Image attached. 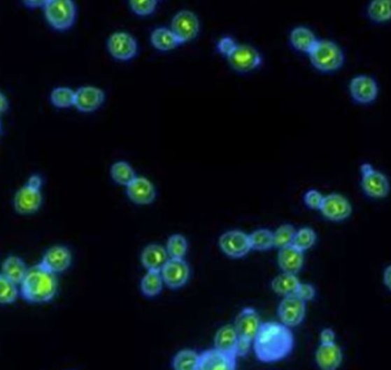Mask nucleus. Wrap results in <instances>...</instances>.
<instances>
[{
    "instance_id": "obj_20",
    "label": "nucleus",
    "mask_w": 391,
    "mask_h": 370,
    "mask_svg": "<svg viewBox=\"0 0 391 370\" xmlns=\"http://www.w3.org/2000/svg\"><path fill=\"white\" fill-rule=\"evenodd\" d=\"M316 364L322 370H336L341 366L342 355L341 348L336 344H320L317 348Z\"/></svg>"
},
{
    "instance_id": "obj_19",
    "label": "nucleus",
    "mask_w": 391,
    "mask_h": 370,
    "mask_svg": "<svg viewBox=\"0 0 391 370\" xmlns=\"http://www.w3.org/2000/svg\"><path fill=\"white\" fill-rule=\"evenodd\" d=\"M71 263L72 254L69 249L62 245H55L46 251L41 263L52 273L57 274L66 272Z\"/></svg>"
},
{
    "instance_id": "obj_48",
    "label": "nucleus",
    "mask_w": 391,
    "mask_h": 370,
    "mask_svg": "<svg viewBox=\"0 0 391 370\" xmlns=\"http://www.w3.org/2000/svg\"><path fill=\"white\" fill-rule=\"evenodd\" d=\"M0 131H1V123H0Z\"/></svg>"
},
{
    "instance_id": "obj_38",
    "label": "nucleus",
    "mask_w": 391,
    "mask_h": 370,
    "mask_svg": "<svg viewBox=\"0 0 391 370\" xmlns=\"http://www.w3.org/2000/svg\"><path fill=\"white\" fill-rule=\"evenodd\" d=\"M129 5L136 15L148 16L156 11L158 3L156 0H133L129 1Z\"/></svg>"
},
{
    "instance_id": "obj_35",
    "label": "nucleus",
    "mask_w": 391,
    "mask_h": 370,
    "mask_svg": "<svg viewBox=\"0 0 391 370\" xmlns=\"http://www.w3.org/2000/svg\"><path fill=\"white\" fill-rule=\"evenodd\" d=\"M295 233H297V231H295L294 227L288 225V224L279 226L273 232V247L283 249L286 248L288 245H293Z\"/></svg>"
},
{
    "instance_id": "obj_1",
    "label": "nucleus",
    "mask_w": 391,
    "mask_h": 370,
    "mask_svg": "<svg viewBox=\"0 0 391 370\" xmlns=\"http://www.w3.org/2000/svg\"><path fill=\"white\" fill-rule=\"evenodd\" d=\"M253 348L259 360L266 364L277 362L291 355L294 336L283 323H262L254 338Z\"/></svg>"
},
{
    "instance_id": "obj_30",
    "label": "nucleus",
    "mask_w": 391,
    "mask_h": 370,
    "mask_svg": "<svg viewBox=\"0 0 391 370\" xmlns=\"http://www.w3.org/2000/svg\"><path fill=\"white\" fill-rule=\"evenodd\" d=\"M199 355L190 348H185L176 353L173 359L174 370H197Z\"/></svg>"
},
{
    "instance_id": "obj_6",
    "label": "nucleus",
    "mask_w": 391,
    "mask_h": 370,
    "mask_svg": "<svg viewBox=\"0 0 391 370\" xmlns=\"http://www.w3.org/2000/svg\"><path fill=\"white\" fill-rule=\"evenodd\" d=\"M108 50L115 60L125 62L138 54V41L129 32H115L108 39Z\"/></svg>"
},
{
    "instance_id": "obj_4",
    "label": "nucleus",
    "mask_w": 391,
    "mask_h": 370,
    "mask_svg": "<svg viewBox=\"0 0 391 370\" xmlns=\"http://www.w3.org/2000/svg\"><path fill=\"white\" fill-rule=\"evenodd\" d=\"M360 186L364 194L376 200L385 198L390 193V182L387 176L369 163L360 165Z\"/></svg>"
},
{
    "instance_id": "obj_11",
    "label": "nucleus",
    "mask_w": 391,
    "mask_h": 370,
    "mask_svg": "<svg viewBox=\"0 0 391 370\" xmlns=\"http://www.w3.org/2000/svg\"><path fill=\"white\" fill-rule=\"evenodd\" d=\"M278 317L288 328L299 326L306 317V303L297 296H286L279 304Z\"/></svg>"
},
{
    "instance_id": "obj_23",
    "label": "nucleus",
    "mask_w": 391,
    "mask_h": 370,
    "mask_svg": "<svg viewBox=\"0 0 391 370\" xmlns=\"http://www.w3.org/2000/svg\"><path fill=\"white\" fill-rule=\"evenodd\" d=\"M238 339H239V336H238L234 324H225V326L221 327L214 336V348L218 351L235 355Z\"/></svg>"
},
{
    "instance_id": "obj_32",
    "label": "nucleus",
    "mask_w": 391,
    "mask_h": 370,
    "mask_svg": "<svg viewBox=\"0 0 391 370\" xmlns=\"http://www.w3.org/2000/svg\"><path fill=\"white\" fill-rule=\"evenodd\" d=\"M250 248L264 251L273 247V233L268 229H257L250 235Z\"/></svg>"
},
{
    "instance_id": "obj_39",
    "label": "nucleus",
    "mask_w": 391,
    "mask_h": 370,
    "mask_svg": "<svg viewBox=\"0 0 391 370\" xmlns=\"http://www.w3.org/2000/svg\"><path fill=\"white\" fill-rule=\"evenodd\" d=\"M322 201H324V196L316 189H310L304 194V203L311 210H320Z\"/></svg>"
},
{
    "instance_id": "obj_47",
    "label": "nucleus",
    "mask_w": 391,
    "mask_h": 370,
    "mask_svg": "<svg viewBox=\"0 0 391 370\" xmlns=\"http://www.w3.org/2000/svg\"><path fill=\"white\" fill-rule=\"evenodd\" d=\"M7 108H8V101H7L6 97L0 92V114L5 113Z\"/></svg>"
},
{
    "instance_id": "obj_43",
    "label": "nucleus",
    "mask_w": 391,
    "mask_h": 370,
    "mask_svg": "<svg viewBox=\"0 0 391 370\" xmlns=\"http://www.w3.org/2000/svg\"><path fill=\"white\" fill-rule=\"evenodd\" d=\"M335 335L334 330L331 329V328H325V329L322 330L320 333V344H333L335 343Z\"/></svg>"
},
{
    "instance_id": "obj_45",
    "label": "nucleus",
    "mask_w": 391,
    "mask_h": 370,
    "mask_svg": "<svg viewBox=\"0 0 391 370\" xmlns=\"http://www.w3.org/2000/svg\"><path fill=\"white\" fill-rule=\"evenodd\" d=\"M383 283L391 292V265H389L383 272Z\"/></svg>"
},
{
    "instance_id": "obj_12",
    "label": "nucleus",
    "mask_w": 391,
    "mask_h": 370,
    "mask_svg": "<svg viewBox=\"0 0 391 370\" xmlns=\"http://www.w3.org/2000/svg\"><path fill=\"white\" fill-rule=\"evenodd\" d=\"M349 92L354 101L367 104L376 100L379 95V86L371 76L360 75L351 79Z\"/></svg>"
},
{
    "instance_id": "obj_25",
    "label": "nucleus",
    "mask_w": 391,
    "mask_h": 370,
    "mask_svg": "<svg viewBox=\"0 0 391 370\" xmlns=\"http://www.w3.org/2000/svg\"><path fill=\"white\" fill-rule=\"evenodd\" d=\"M151 44L162 52H167L178 48L181 44L171 29L158 28L152 32L150 37Z\"/></svg>"
},
{
    "instance_id": "obj_2",
    "label": "nucleus",
    "mask_w": 391,
    "mask_h": 370,
    "mask_svg": "<svg viewBox=\"0 0 391 370\" xmlns=\"http://www.w3.org/2000/svg\"><path fill=\"white\" fill-rule=\"evenodd\" d=\"M21 292L25 301L30 303H48L57 295V274L52 273L41 263H38L29 268L21 283Z\"/></svg>"
},
{
    "instance_id": "obj_37",
    "label": "nucleus",
    "mask_w": 391,
    "mask_h": 370,
    "mask_svg": "<svg viewBox=\"0 0 391 370\" xmlns=\"http://www.w3.org/2000/svg\"><path fill=\"white\" fill-rule=\"evenodd\" d=\"M19 292L15 283L0 274V304H12L17 299Z\"/></svg>"
},
{
    "instance_id": "obj_3",
    "label": "nucleus",
    "mask_w": 391,
    "mask_h": 370,
    "mask_svg": "<svg viewBox=\"0 0 391 370\" xmlns=\"http://www.w3.org/2000/svg\"><path fill=\"white\" fill-rule=\"evenodd\" d=\"M310 62L322 72L340 69L344 63L343 50L332 41H318L309 53Z\"/></svg>"
},
{
    "instance_id": "obj_5",
    "label": "nucleus",
    "mask_w": 391,
    "mask_h": 370,
    "mask_svg": "<svg viewBox=\"0 0 391 370\" xmlns=\"http://www.w3.org/2000/svg\"><path fill=\"white\" fill-rule=\"evenodd\" d=\"M44 12L48 22L57 30H66L75 23L76 6L70 0H48Z\"/></svg>"
},
{
    "instance_id": "obj_21",
    "label": "nucleus",
    "mask_w": 391,
    "mask_h": 370,
    "mask_svg": "<svg viewBox=\"0 0 391 370\" xmlns=\"http://www.w3.org/2000/svg\"><path fill=\"white\" fill-rule=\"evenodd\" d=\"M304 251L295 248L294 245H288L279 250L278 265L283 273L297 275L304 267Z\"/></svg>"
},
{
    "instance_id": "obj_17",
    "label": "nucleus",
    "mask_w": 391,
    "mask_h": 370,
    "mask_svg": "<svg viewBox=\"0 0 391 370\" xmlns=\"http://www.w3.org/2000/svg\"><path fill=\"white\" fill-rule=\"evenodd\" d=\"M41 204H43V195L41 191L25 185L16 191L14 207L20 214H36L41 209Z\"/></svg>"
},
{
    "instance_id": "obj_22",
    "label": "nucleus",
    "mask_w": 391,
    "mask_h": 370,
    "mask_svg": "<svg viewBox=\"0 0 391 370\" xmlns=\"http://www.w3.org/2000/svg\"><path fill=\"white\" fill-rule=\"evenodd\" d=\"M169 261L166 249L159 245H149L141 254V263L147 270L160 272Z\"/></svg>"
},
{
    "instance_id": "obj_14",
    "label": "nucleus",
    "mask_w": 391,
    "mask_h": 370,
    "mask_svg": "<svg viewBox=\"0 0 391 370\" xmlns=\"http://www.w3.org/2000/svg\"><path fill=\"white\" fill-rule=\"evenodd\" d=\"M236 361L235 355L212 348L199 355L197 370H236Z\"/></svg>"
},
{
    "instance_id": "obj_8",
    "label": "nucleus",
    "mask_w": 391,
    "mask_h": 370,
    "mask_svg": "<svg viewBox=\"0 0 391 370\" xmlns=\"http://www.w3.org/2000/svg\"><path fill=\"white\" fill-rule=\"evenodd\" d=\"M320 211L326 219L339 223L348 219L351 216L353 205L343 195L332 193L324 196V201Z\"/></svg>"
},
{
    "instance_id": "obj_44",
    "label": "nucleus",
    "mask_w": 391,
    "mask_h": 370,
    "mask_svg": "<svg viewBox=\"0 0 391 370\" xmlns=\"http://www.w3.org/2000/svg\"><path fill=\"white\" fill-rule=\"evenodd\" d=\"M27 185H28L29 187H31V189L41 191V185H43V179H41V177L36 176L35 174V176L30 177V179H29Z\"/></svg>"
},
{
    "instance_id": "obj_27",
    "label": "nucleus",
    "mask_w": 391,
    "mask_h": 370,
    "mask_svg": "<svg viewBox=\"0 0 391 370\" xmlns=\"http://www.w3.org/2000/svg\"><path fill=\"white\" fill-rule=\"evenodd\" d=\"M300 283V280L294 274L282 273L273 280L271 288L276 294L286 297L295 295Z\"/></svg>"
},
{
    "instance_id": "obj_15",
    "label": "nucleus",
    "mask_w": 391,
    "mask_h": 370,
    "mask_svg": "<svg viewBox=\"0 0 391 370\" xmlns=\"http://www.w3.org/2000/svg\"><path fill=\"white\" fill-rule=\"evenodd\" d=\"M261 324L262 323H261L260 317L257 310L254 308H246L238 313L234 327H235L239 338L253 342L257 331L260 329Z\"/></svg>"
},
{
    "instance_id": "obj_16",
    "label": "nucleus",
    "mask_w": 391,
    "mask_h": 370,
    "mask_svg": "<svg viewBox=\"0 0 391 370\" xmlns=\"http://www.w3.org/2000/svg\"><path fill=\"white\" fill-rule=\"evenodd\" d=\"M104 92L95 86H83L75 91V106L82 113H92L102 106Z\"/></svg>"
},
{
    "instance_id": "obj_18",
    "label": "nucleus",
    "mask_w": 391,
    "mask_h": 370,
    "mask_svg": "<svg viewBox=\"0 0 391 370\" xmlns=\"http://www.w3.org/2000/svg\"><path fill=\"white\" fill-rule=\"evenodd\" d=\"M126 193L129 200L138 205H148L152 203L156 198V189L154 184L144 177H136L126 187Z\"/></svg>"
},
{
    "instance_id": "obj_29",
    "label": "nucleus",
    "mask_w": 391,
    "mask_h": 370,
    "mask_svg": "<svg viewBox=\"0 0 391 370\" xmlns=\"http://www.w3.org/2000/svg\"><path fill=\"white\" fill-rule=\"evenodd\" d=\"M367 15L376 23L390 21L391 0H373L367 7Z\"/></svg>"
},
{
    "instance_id": "obj_31",
    "label": "nucleus",
    "mask_w": 391,
    "mask_h": 370,
    "mask_svg": "<svg viewBox=\"0 0 391 370\" xmlns=\"http://www.w3.org/2000/svg\"><path fill=\"white\" fill-rule=\"evenodd\" d=\"M110 174L113 181L118 185L127 186L136 178L134 170L126 162H116L110 169Z\"/></svg>"
},
{
    "instance_id": "obj_13",
    "label": "nucleus",
    "mask_w": 391,
    "mask_h": 370,
    "mask_svg": "<svg viewBox=\"0 0 391 370\" xmlns=\"http://www.w3.org/2000/svg\"><path fill=\"white\" fill-rule=\"evenodd\" d=\"M164 285L169 288L178 289L188 282L190 268L183 259H169L163 270H160Z\"/></svg>"
},
{
    "instance_id": "obj_33",
    "label": "nucleus",
    "mask_w": 391,
    "mask_h": 370,
    "mask_svg": "<svg viewBox=\"0 0 391 370\" xmlns=\"http://www.w3.org/2000/svg\"><path fill=\"white\" fill-rule=\"evenodd\" d=\"M187 250H188V242L181 234H174L167 241V254L173 259H183Z\"/></svg>"
},
{
    "instance_id": "obj_24",
    "label": "nucleus",
    "mask_w": 391,
    "mask_h": 370,
    "mask_svg": "<svg viewBox=\"0 0 391 370\" xmlns=\"http://www.w3.org/2000/svg\"><path fill=\"white\" fill-rule=\"evenodd\" d=\"M290 41L295 50L308 54L313 50L318 41L315 34L306 27H297L293 29L290 36Z\"/></svg>"
},
{
    "instance_id": "obj_46",
    "label": "nucleus",
    "mask_w": 391,
    "mask_h": 370,
    "mask_svg": "<svg viewBox=\"0 0 391 370\" xmlns=\"http://www.w3.org/2000/svg\"><path fill=\"white\" fill-rule=\"evenodd\" d=\"M48 1L45 0H28V1H24L25 6L30 7V8H38V7H45Z\"/></svg>"
},
{
    "instance_id": "obj_28",
    "label": "nucleus",
    "mask_w": 391,
    "mask_h": 370,
    "mask_svg": "<svg viewBox=\"0 0 391 370\" xmlns=\"http://www.w3.org/2000/svg\"><path fill=\"white\" fill-rule=\"evenodd\" d=\"M164 281L160 272L148 270L141 280V292L147 297L159 295L163 290Z\"/></svg>"
},
{
    "instance_id": "obj_41",
    "label": "nucleus",
    "mask_w": 391,
    "mask_h": 370,
    "mask_svg": "<svg viewBox=\"0 0 391 370\" xmlns=\"http://www.w3.org/2000/svg\"><path fill=\"white\" fill-rule=\"evenodd\" d=\"M236 48H237V44H236L235 41L230 37L222 38V39H220L219 43H218V50L227 57L234 52Z\"/></svg>"
},
{
    "instance_id": "obj_7",
    "label": "nucleus",
    "mask_w": 391,
    "mask_h": 370,
    "mask_svg": "<svg viewBox=\"0 0 391 370\" xmlns=\"http://www.w3.org/2000/svg\"><path fill=\"white\" fill-rule=\"evenodd\" d=\"M171 30L176 36L178 41L183 44L194 41V38L197 37L201 30V25L194 13L181 11L173 18Z\"/></svg>"
},
{
    "instance_id": "obj_10",
    "label": "nucleus",
    "mask_w": 391,
    "mask_h": 370,
    "mask_svg": "<svg viewBox=\"0 0 391 370\" xmlns=\"http://www.w3.org/2000/svg\"><path fill=\"white\" fill-rule=\"evenodd\" d=\"M219 245L228 257L241 258L250 251V235L241 231H229L221 235Z\"/></svg>"
},
{
    "instance_id": "obj_36",
    "label": "nucleus",
    "mask_w": 391,
    "mask_h": 370,
    "mask_svg": "<svg viewBox=\"0 0 391 370\" xmlns=\"http://www.w3.org/2000/svg\"><path fill=\"white\" fill-rule=\"evenodd\" d=\"M317 235L315 231L310 227H304L295 233L293 245L301 251L309 250L316 243Z\"/></svg>"
},
{
    "instance_id": "obj_26",
    "label": "nucleus",
    "mask_w": 391,
    "mask_h": 370,
    "mask_svg": "<svg viewBox=\"0 0 391 370\" xmlns=\"http://www.w3.org/2000/svg\"><path fill=\"white\" fill-rule=\"evenodd\" d=\"M28 268L21 258L10 256L3 263V275L15 285H21Z\"/></svg>"
},
{
    "instance_id": "obj_34",
    "label": "nucleus",
    "mask_w": 391,
    "mask_h": 370,
    "mask_svg": "<svg viewBox=\"0 0 391 370\" xmlns=\"http://www.w3.org/2000/svg\"><path fill=\"white\" fill-rule=\"evenodd\" d=\"M50 101L57 108L66 109L75 104V91L69 88H57L50 93Z\"/></svg>"
},
{
    "instance_id": "obj_9",
    "label": "nucleus",
    "mask_w": 391,
    "mask_h": 370,
    "mask_svg": "<svg viewBox=\"0 0 391 370\" xmlns=\"http://www.w3.org/2000/svg\"><path fill=\"white\" fill-rule=\"evenodd\" d=\"M232 69L238 72H250L261 66L262 57L255 48L250 45H237L228 57Z\"/></svg>"
},
{
    "instance_id": "obj_40",
    "label": "nucleus",
    "mask_w": 391,
    "mask_h": 370,
    "mask_svg": "<svg viewBox=\"0 0 391 370\" xmlns=\"http://www.w3.org/2000/svg\"><path fill=\"white\" fill-rule=\"evenodd\" d=\"M295 296H297L304 303H307V301H313L315 299L316 289H315L313 285H309V283H300V286H299L297 292H295Z\"/></svg>"
},
{
    "instance_id": "obj_42",
    "label": "nucleus",
    "mask_w": 391,
    "mask_h": 370,
    "mask_svg": "<svg viewBox=\"0 0 391 370\" xmlns=\"http://www.w3.org/2000/svg\"><path fill=\"white\" fill-rule=\"evenodd\" d=\"M252 343L253 342L246 341V339H238L237 345H236L235 348L236 357L238 358V357H245V355H248L250 350V346H252Z\"/></svg>"
}]
</instances>
